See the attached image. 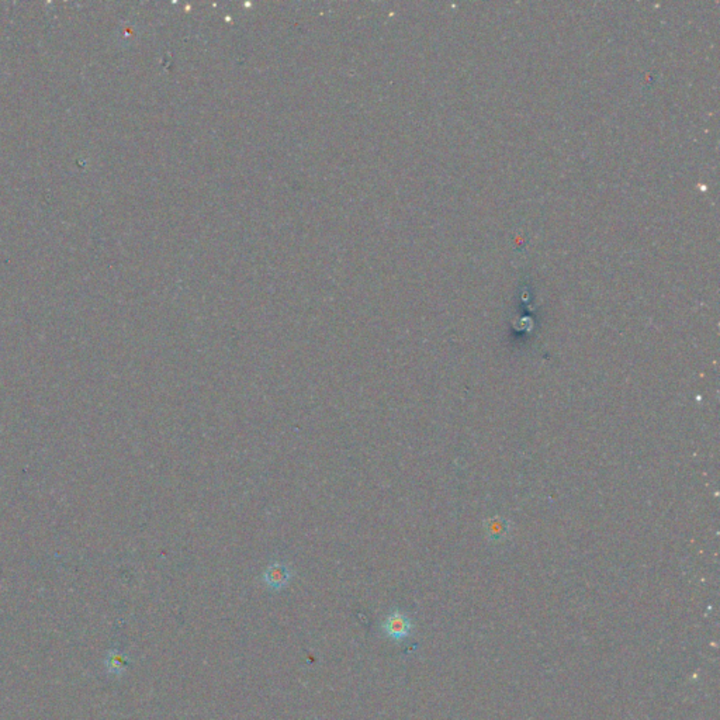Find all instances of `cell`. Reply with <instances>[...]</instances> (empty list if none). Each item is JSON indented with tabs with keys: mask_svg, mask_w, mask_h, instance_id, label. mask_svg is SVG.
Here are the masks:
<instances>
[{
	"mask_svg": "<svg viewBox=\"0 0 720 720\" xmlns=\"http://www.w3.org/2000/svg\"><path fill=\"white\" fill-rule=\"evenodd\" d=\"M383 628L386 635L394 640H403L411 633V622L408 616L400 611L392 612L385 621Z\"/></svg>",
	"mask_w": 720,
	"mask_h": 720,
	"instance_id": "1",
	"label": "cell"
},
{
	"mask_svg": "<svg viewBox=\"0 0 720 720\" xmlns=\"http://www.w3.org/2000/svg\"><path fill=\"white\" fill-rule=\"evenodd\" d=\"M291 580V570L284 563H272L263 573L265 584L272 590L284 588Z\"/></svg>",
	"mask_w": 720,
	"mask_h": 720,
	"instance_id": "2",
	"label": "cell"
}]
</instances>
